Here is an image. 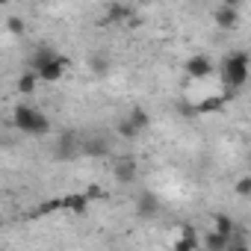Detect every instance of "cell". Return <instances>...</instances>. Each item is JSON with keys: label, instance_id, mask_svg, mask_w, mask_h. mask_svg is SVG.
Masks as SVG:
<instances>
[{"label": "cell", "instance_id": "7a4b0ae2", "mask_svg": "<svg viewBox=\"0 0 251 251\" xmlns=\"http://www.w3.org/2000/svg\"><path fill=\"white\" fill-rule=\"evenodd\" d=\"M248 80V53L245 50H236V53H227L222 59V83L227 89H242Z\"/></svg>", "mask_w": 251, "mask_h": 251}, {"label": "cell", "instance_id": "8992f818", "mask_svg": "<svg viewBox=\"0 0 251 251\" xmlns=\"http://www.w3.org/2000/svg\"><path fill=\"white\" fill-rule=\"evenodd\" d=\"M77 148H80L77 136H74L71 130H65V133H62V136L56 139V145H53V154H56V160H74Z\"/></svg>", "mask_w": 251, "mask_h": 251}, {"label": "cell", "instance_id": "277c9868", "mask_svg": "<svg viewBox=\"0 0 251 251\" xmlns=\"http://www.w3.org/2000/svg\"><path fill=\"white\" fill-rule=\"evenodd\" d=\"M112 175H115V180H118L121 186L133 183L136 175H139V163H136V157H130V154L115 157V163H112Z\"/></svg>", "mask_w": 251, "mask_h": 251}, {"label": "cell", "instance_id": "9c48e42d", "mask_svg": "<svg viewBox=\"0 0 251 251\" xmlns=\"http://www.w3.org/2000/svg\"><path fill=\"white\" fill-rule=\"evenodd\" d=\"M227 98H230V95H210V98L198 100L195 112H201V115H213V112H222V109H225V103H227Z\"/></svg>", "mask_w": 251, "mask_h": 251}, {"label": "cell", "instance_id": "2e32d148", "mask_svg": "<svg viewBox=\"0 0 251 251\" xmlns=\"http://www.w3.org/2000/svg\"><path fill=\"white\" fill-rule=\"evenodd\" d=\"M36 86H39L36 71H27V74H21V77H18V92H21V95H33V92H36Z\"/></svg>", "mask_w": 251, "mask_h": 251}, {"label": "cell", "instance_id": "5b68a950", "mask_svg": "<svg viewBox=\"0 0 251 251\" xmlns=\"http://www.w3.org/2000/svg\"><path fill=\"white\" fill-rule=\"evenodd\" d=\"M186 74H189L192 80H204V77H210V74H213V59H210L207 53H195V56H189V59H186Z\"/></svg>", "mask_w": 251, "mask_h": 251}, {"label": "cell", "instance_id": "603a6c76", "mask_svg": "<svg viewBox=\"0 0 251 251\" xmlns=\"http://www.w3.org/2000/svg\"><path fill=\"white\" fill-rule=\"evenodd\" d=\"M222 3H225V6H236V9H239V3H242V0H222Z\"/></svg>", "mask_w": 251, "mask_h": 251}, {"label": "cell", "instance_id": "e0dca14e", "mask_svg": "<svg viewBox=\"0 0 251 251\" xmlns=\"http://www.w3.org/2000/svg\"><path fill=\"white\" fill-rule=\"evenodd\" d=\"M213 230H219V233H225V236H233V230H236V225H233V219H230V216H225V213H219V216L213 219Z\"/></svg>", "mask_w": 251, "mask_h": 251}, {"label": "cell", "instance_id": "5bb4252c", "mask_svg": "<svg viewBox=\"0 0 251 251\" xmlns=\"http://www.w3.org/2000/svg\"><path fill=\"white\" fill-rule=\"evenodd\" d=\"M62 210H71V213H86L89 210V195H65L62 198Z\"/></svg>", "mask_w": 251, "mask_h": 251}, {"label": "cell", "instance_id": "7402d4cb", "mask_svg": "<svg viewBox=\"0 0 251 251\" xmlns=\"http://www.w3.org/2000/svg\"><path fill=\"white\" fill-rule=\"evenodd\" d=\"M62 207V198H53V201H45L42 207H39V216H45V213H53V210H59Z\"/></svg>", "mask_w": 251, "mask_h": 251}, {"label": "cell", "instance_id": "52a82bcc", "mask_svg": "<svg viewBox=\"0 0 251 251\" xmlns=\"http://www.w3.org/2000/svg\"><path fill=\"white\" fill-rule=\"evenodd\" d=\"M213 21H216V27H222V30H233V27L239 24V9L222 3V6L213 12Z\"/></svg>", "mask_w": 251, "mask_h": 251}, {"label": "cell", "instance_id": "ba28073f", "mask_svg": "<svg viewBox=\"0 0 251 251\" xmlns=\"http://www.w3.org/2000/svg\"><path fill=\"white\" fill-rule=\"evenodd\" d=\"M133 9L127 3H109L106 6V15H103V24H121V21H130Z\"/></svg>", "mask_w": 251, "mask_h": 251}, {"label": "cell", "instance_id": "3957f363", "mask_svg": "<svg viewBox=\"0 0 251 251\" xmlns=\"http://www.w3.org/2000/svg\"><path fill=\"white\" fill-rule=\"evenodd\" d=\"M71 65V59L68 56H59V53H53L50 59H45L39 68H36V77L39 80H45V83H56V80H62V74H65V68Z\"/></svg>", "mask_w": 251, "mask_h": 251}, {"label": "cell", "instance_id": "7c38bea8", "mask_svg": "<svg viewBox=\"0 0 251 251\" xmlns=\"http://www.w3.org/2000/svg\"><path fill=\"white\" fill-rule=\"evenodd\" d=\"M201 245H204V251H227L230 236H225V233H219V230H210V233L201 239Z\"/></svg>", "mask_w": 251, "mask_h": 251}, {"label": "cell", "instance_id": "ffe728a7", "mask_svg": "<svg viewBox=\"0 0 251 251\" xmlns=\"http://www.w3.org/2000/svg\"><path fill=\"white\" fill-rule=\"evenodd\" d=\"M6 30H9L12 36H24L27 27H24V21H21L18 15H12V18H6Z\"/></svg>", "mask_w": 251, "mask_h": 251}, {"label": "cell", "instance_id": "cb8c5ba5", "mask_svg": "<svg viewBox=\"0 0 251 251\" xmlns=\"http://www.w3.org/2000/svg\"><path fill=\"white\" fill-rule=\"evenodd\" d=\"M6 3H9V0H0V6H6Z\"/></svg>", "mask_w": 251, "mask_h": 251}, {"label": "cell", "instance_id": "30bf717a", "mask_svg": "<svg viewBox=\"0 0 251 251\" xmlns=\"http://www.w3.org/2000/svg\"><path fill=\"white\" fill-rule=\"evenodd\" d=\"M180 230H183V236L175 239V248L177 251H195V248H201V239H198V233H195L192 225H183Z\"/></svg>", "mask_w": 251, "mask_h": 251}, {"label": "cell", "instance_id": "8fae6325", "mask_svg": "<svg viewBox=\"0 0 251 251\" xmlns=\"http://www.w3.org/2000/svg\"><path fill=\"white\" fill-rule=\"evenodd\" d=\"M157 210H160V204H157L154 192H142V195H139V201H136V213H139L142 219H154V216H157Z\"/></svg>", "mask_w": 251, "mask_h": 251}, {"label": "cell", "instance_id": "ac0fdd59", "mask_svg": "<svg viewBox=\"0 0 251 251\" xmlns=\"http://www.w3.org/2000/svg\"><path fill=\"white\" fill-rule=\"evenodd\" d=\"M89 68H92L95 74H109V56H106V53H95L92 62H89Z\"/></svg>", "mask_w": 251, "mask_h": 251}, {"label": "cell", "instance_id": "9a60e30c", "mask_svg": "<svg viewBox=\"0 0 251 251\" xmlns=\"http://www.w3.org/2000/svg\"><path fill=\"white\" fill-rule=\"evenodd\" d=\"M127 121H130V124H133V127H136V130H139V133H142V130H145V127H148V124H151V115H148V112H145V109H142V106H133V109H130V112H127Z\"/></svg>", "mask_w": 251, "mask_h": 251}, {"label": "cell", "instance_id": "6da1fadb", "mask_svg": "<svg viewBox=\"0 0 251 251\" xmlns=\"http://www.w3.org/2000/svg\"><path fill=\"white\" fill-rule=\"evenodd\" d=\"M12 124L21 133H27V136H48L50 133V118L42 109L27 106V103H18L12 109Z\"/></svg>", "mask_w": 251, "mask_h": 251}, {"label": "cell", "instance_id": "d6986e66", "mask_svg": "<svg viewBox=\"0 0 251 251\" xmlns=\"http://www.w3.org/2000/svg\"><path fill=\"white\" fill-rule=\"evenodd\" d=\"M115 133H118L121 139H136V136H139V130L133 127V124H130L127 118H121V121H118V127H115Z\"/></svg>", "mask_w": 251, "mask_h": 251}, {"label": "cell", "instance_id": "44dd1931", "mask_svg": "<svg viewBox=\"0 0 251 251\" xmlns=\"http://www.w3.org/2000/svg\"><path fill=\"white\" fill-rule=\"evenodd\" d=\"M236 195H239V198H248V195H251V177H248V175H242V177L236 180Z\"/></svg>", "mask_w": 251, "mask_h": 251}, {"label": "cell", "instance_id": "4fadbf2b", "mask_svg": "<svg viewBox=\"0 0 251 251\" xmlns=\"http://www.w3.org/2000/svg\"><path fill=\"white\" fill-rule=\"evenodd\" d=\"M83 151H86V157H106L109 154V139H103V136L86 139L83 142Z\"/></svg>", "mask_w": 251, "mask_h": 251}]
</instances>
